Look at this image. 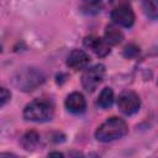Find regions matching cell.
<instances>
[{
    "label": "cell",
    "mask_w": 158,
    "mask_h": 158,
    "mask_svg": "<svg viewBox=\"0 0 158 158\" xmlns=\"http://www.w3.org/2000/svg\"><path fill=\"white\" fill-rule=\"evenodd\" d=\"M127 123L123 118L112 116L102 122L95 131V138L100 142H112L122 138L127 133Z\"/></svg>",
    "instance_id": "obj_1"
},
{
    "label": "cell",
    "mask_w": 158,
    "mask_h": 158,
    "mask_svg": "<svg viewBox=\"0 0 158 158\" xmlns=\"http://www.w3.org/2000/svg\"><path fill=\"white\" fill-rule=\"evenodd\" d=\"M54 115V106L51 100L36 99L27 104L23 109V117L27 121L46 122L52 120Z\"/></svg>",
    "instance_id": "obj_2"
},
{
    "label": "cell",
    "mask_w": 158,
    "mask_h": 158,
    "mask_svg": "<svg viewBox=\"0 0 158 158\" xmlns=\"http://www.w3.org/2000/svg\"><path fill=\"white\" fill-rule=\"evenodd\" d=\"M44 81V77L41 70H37L36 68H25L16 73L14 78V83L20 90L23 91H31L35 90L37 86H40Z\"/></svg>",
    "instance_id": "obj_3"
},
{
    "label": "cell",
    "mask_w": 158,
    "mask_h": 158,
    "mask_svg": "<svg viewBox=\"0 0 158 158\" xmlns=\"http://www.w3.org/2000/svg\"><path fill=\"white\" fill-rule=\"evenodd\" d=\"M104 75H105V67L102 64H96L88 68L81 77L83 88L86 91H94L102 81Z\"/></svg>",
    "instance_id": "obj_4"
},
{
    "label": "cell",
    "mask_w": 158,
    "mask_h": 158,
    "mask_svg": "<svg viewBox=\"0 0 158 158\" xmlns=\"http://www.w3.org/2000/svg\"><path fill=\"white\" fill-rule=\"evenodd\" d=\"M117 106L120 109V111L125 115H133L139 110L141 106V100L139 96L130 90L122 91L118 95L117 99Z\"/></svg>",
    "instance_id": "obj_5"
},
{
    "label": "cell",
    "mask_w": 158,
    "mask_h": 158,
    "mask_svg": "<svg viewBox=\"0 0 158 158\" xmlns=\"http://www.w3.org/2000/svg\"><path fill=\"white\" fill-rule=\"evenodd\" d=\"M111 20L115 25L122 27H131L135 22V12L127 4L116 6L111 12Z\"/></svg>",
    "instance_id": "obj_6"
},
{
    "label": "cell",
    "mask_w": 158,
    "mask_h": 158,
    "mask_svg": "<svg viewBox=\"0 0 158 158\" xmlns=\"http://www.w3.org/2000/svg\"><path fill=\"white\" fill-rule=\"evenodd\" d=\"M89 62H90V57L81 49H73L67 58V65L74 70L85 69Z\"/></svg>",
    "instance_id": "obj_7"
},
{
    "label": "cell",
    "mask_w": 158,
    "mask_h": 158,
    "mask_svg": "<svg viewBox=\"0 0 158 158\" xmlns=\"http://www.w3.org/2000/svg\"><path fill=\"white\" fill-rule=\"evenodd\" d=\"M84 44L99 57H105L110 53V44L104 38L96 36H89L84 40Z\"/></svg>",
    "instance_id": "obj_8"
},
{
    "label": "cell",
    "mask_w": 158,
    "mask_h": 158,
    "mask_svg": "<svg viewBox=\"0 0 158 158\" xmlns=\"http://www.w3.org/2000/svg\"><path fill=\"white\" fill-rule=\"evenodd\" d=\"M65 107L69 112L72 114H83L86 109V101L85 98L83 96V94L74 91L72 94H69L65 99Z\"/></svg>",
    "instance_id": "obj_9"
},
{
    "label": "cell",
    "mask_w": 158,
    "mask_h": 158,
    "mask_svg": "<svg viewBox=\"0 0 158 158\" xmlns=\"http://www.w3.org/2000/svg\"><path fill=\"white\" fill-rule=\"evenodd\" d=\"M104 40L110 46H115V44H118L123 40V35L118 30V27H116L115 25H107L106 28H105V37H104Z\"/></svg>",
    "instance_id": "obj_10"
},
{
    "label": "cell",
    "mask_w": 158,
    "mask_h": 158,
    "mask_svg": "<svg viewBox=\"0 0 158 158\" xmlns=\"http://www.w3.org/2000/svg\"><path fill=\"white\" fill-rule=\"evenodd\" d=\"M102 9V0H81L80 10L86 15H96Z\"/></svg>",
    "instance_id": "obj_11"
},
{
    "label": "cell",
    "mask_w": 158,
    "mask_h": 158,
    "mask_svg": "<svg viewBox=\"0 0 158 158\" xmlns=\"http://www.w3.org/2000/svg\"><path fill=\"white\" fill-rule=\"evenodd\" d=\"M38 142H40V135L36 131H28L21 138V144L26 151L35 149L37 147Z\"/></svg>",
    "instance_id": "obj_12"
},
{
    "label": "cell",
    "mask_w": 158,
    "mask_h": 158,
    "mask_svg": "<svg viewBox=\"0 0 158 158\" xmlns=\"http://www.w3.org/2000/svg\"><path fill=\"white\" fill-rule=\"evenodd\" d=\"M114 102V91L111 88H104L101 90V93L98 96V101L96 104L101 107V109H107L112 105Z\"/></svg>",
    "instance_id": "obj_13"
},
{
    "label": "cell",
    "mask_w": 158,
    "mask_h": 158,
    "mask_svg": "<svg viewBox=\"0 0 158 158\" xmlns=\"http://www.w3.org/2000/svg\"><path fill=\"white\" fill-rule=\"evenodd\" d=\"M143 9L146 15L152 19L156 20L157 19V14H158V2L157 0H143Z\"/></svg>",
    "instance_id": "obj_14"
},
{
    "label": "cell",
    "mask_w": 158,
    "mask_h": 158,
    "mask_svg": "<svg viewBox=\"0 0 158 158\" xmlns=\"http://www.w3.org/2000/svg\"><path fill=\"white\" fill-rule=\"evenodd\" d=\"M10 98H11V93L6 88L0 86V107L4 106L6 102H9Z\"/></svg>",
    "instance_id": "obj_15"
},
{
    "label": "cell",
    "mask_w": 158,
    "mask_h": 158,
    "mask_svg": "<svg viewBox=\"0 0 158 158\" xmlns=\"http://www.w3.org/2000/svg\"><path fill=\"white\" fill-rule=\"evenodd\" d=\"M138 52H139L138 47H136V46H133V44H128V46H126L125 49H123V56H125L126 58H132V57H135L136 54H138Z\"/></svg>",
    "instance_id": "obj_16"
},
{
    "label": "cell",
    "mask_w": 158,
    "mask_h": 158,
    "mask_svg": "<svg viewBox=\"0 0 158 158\" xmlns=\"http://www.w3.org/2000/svg\"><path fill=\"white\" fill-rule=\"evenodd\" d=\"M48 156H51V157H53V156H56V157H63V154L59 153V152H52V153H49Z\"/></svg>",
    "instance_id": "obj_17"
},
{
    "label": "cell",
    "mask_w": 158,
    "mask_h": 158,
    "mask_svg": "<svg viewBox=\"0 0 158 158\" xmlns=\"http://www.w3.org/2000/svg\"><path fill=\"white\" fill-rule=\"evenodd\" d=\"M0 51H1V47H0Z\"/></svg>",
    "instance_id": "obj_18"
}]
</instances>
